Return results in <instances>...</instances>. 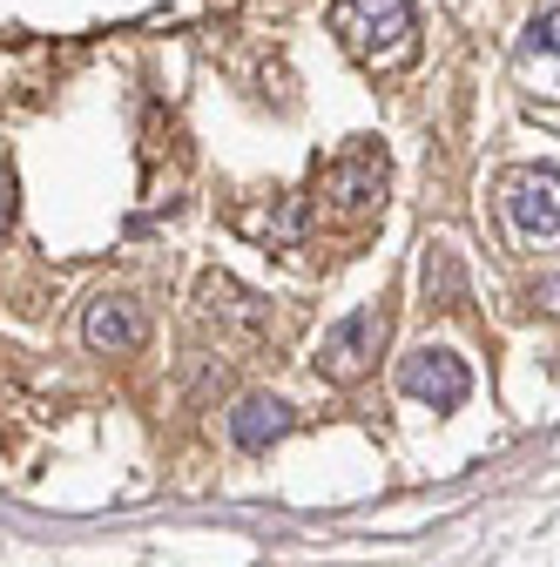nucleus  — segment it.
Instances as JSON below:
<instances>
[{
  "label": "nucleus",
  "instance_id": "nucleus-9",
  "mask_svg": "<svg viewBox=\"0 0 560 567\" xmlns=\"http://www.w3.org/2000/svg\"><path fill=\"white\" fill-rule=\"evenodd\" d=\"M418 284H426V305H433V311H466V264H459L453 244H426Z\"/></svg>",
  "mask_w": 560,
  "mask_h": 567
},
{
  "label": "nucleus",
  "instance_id": "nucleus-10",
  "mask_svg": "<svg viewBox=\"0 0 560 567\" xmlns=\"http://www.w3.org/2000/svg\"><path fill=\"white\" fill-rule=\"evenodd\" d=\"M533 54L560 61V8H553V14H540V21L527 28V41H520V61H533Z\"/></svg>",
  "mask_w": 560,
  "mask_h": 567
},
{
  "label": "nucleus",
  "instance_id": "nucleus-5",
  "mask_svg": "<svg viewBox=\"0 0 560 567\" xmlns=\"http://www.w3.org/2000/svg\"><path fill=\"white\" fill-rule=\"evenodd\" d=\"M500 209L514 237L540 244V237H560V169H507L500 176Z\"/></svg>",
  "mask_w": 560,
  "mask_h": 567
},
{
  "label": "nucleus",
  "instance_id": "nucleus-4",
  "mask_svg": "<svg viewBox=\"0 0 560 567\" xmlns=\"http://www.w3.org/2000/svg\"><path fill=\"white\" fill-rule=\"evenodd\" d=\"M398 392L418 399V405H433V412H459L473 399V372H466L459 351L418 344V351H405V359H398Z\"/></svg>",
  "mask_w": 560,
  "mask_h": 567
},
{
  "label": "nucleus",
  "instance_id": "nucleus-7",
  "mask_svg": "<svg viewBox=\"0 0 560 567\" xmlns=\"http://www.w3.org/2000/svg\"><path fill=\"white\" fill-rule=\"evenodd\" d=\"M196 311L217 318V324H230V331H243V338H257V331L270 324V305H263L257 291H243L237 277H224V270H209V277L196 284Z\"/></svg>",
  "mask_w": 560,
  "mask_h": 567
},
{
  "label": "nucleus",
  "instance_id": "nucleus-2",
  "mask_svg": "<svg viewBox=\"0 0 560 567\" xmlns=\"http://www.w3.org/2000/svg\"><path fill=\"white\" fill-rule=\"evenodd\" d=\"M385 338H392V311H385V305H359L352 318H338V324L318 338L311 365H318V379H324V385H359V379L378 365Z\"/></svg>",
  "mask_w": 560,
  "mask_h": 567
},
{
  "label": "nucleus",
  "instance_id": "nucleus-1",
  "mask_svg": "<svg viewBox=\"0 0 560 567\" xmlns=\"http://www.w3.org/2000/svg\"><path fill=\"white\" fill-rule=\"evenodd\" d=\"M331 28L372 68H398L412 61L418 34H412V0H331Z\"/></svg>",
  "mask_w": 560,
  "mask_h": 567
},
{
  "label": "nucleus",
  "instance_id": "nucleus-11",
  "mask_svg": "<svg viewBox=\"0 0 560 567\" xmlns=\"http://www.w3.org/2000/svg\"><path fill=\"white\" fill-rule=\"evenodd\" d=\"M533 305H540V311H553V318H560V270H547V277H540V284H533Z\"/></svg>",
  "mask_w": 560,
  "mask_h": 567
},
{
  "label": "nucleus",
  "instance_id": "nucleus-6",
  "mask_svg": "<svg viewBox=\"0 0 560 567\" xmlns=\"http://www.w3.org/2000/svg\"><path fill=\"white\" fill-rule=\"evenodd\" d=\"M82 338H89L95 359H128V351H143V338H149V311H143V298L102 291V298L89 305V318H82Z\"/></svg>",
  "mask_w": 560,
  "mask_h": 567
},
{
  "label": "nucleus",
  "instance_id": "nucleus-12",
  "mask_svg": "<svg viewBox=\"0 0 560 567\" xmlns=\"http://www.w3.org/2000/svg\"><path fill=\"white\" fill-rule=\"evenodd\" d=\"M8 224H14V183L0 176V237H8Z\"/></svg>",
  "mask_w": 560,
  "mask_h": 567
},
{
  "label": "nucleus",
  "instance_id": "nucleus-3",
  "mask_svg": "<svg viewBox=\"0 0 560 567\" xmlns=\"http://www.w3.org/2000/svg\"><path fill=\"white\" fill-rule=\"evenodd\" d=\"M378 203H385V150L338 156L318 183V209L331 224H365V217H378Z\"/></svg>",
  "mask_w": 560,
  "mask_h": 567
},
{
  "label": "nucleus",
  "instance_id": "nucleus-8",
  "mask_svg": "<svg viewBox=\"0 0 560 567\" xmlns=\"http://www.w3.org/2000/svg\"><path fill=\"white\" fill-rule=\"evenodd\" d=\"M298 425V412L277 399V392H243L237 399V412H230V440L243 446V453H270L277 440H284Z\"/></svg>",
  "mask_w": 560,
  "mask_h": 567
}]
</instances>
